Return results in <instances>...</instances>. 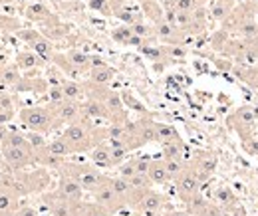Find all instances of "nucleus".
<instances>
[{
  "label": "nucleus",
  "instance_id": "nucleus-34",
  "mask_svg": "<svg viewBox=\"0 0 258 216\" xmlns=\"http://www.w3.org/2000/svg\"><path fill=\"white\" fill-rule=\"evenodd\" d=\"M236 74L240 76V80L246 86H250L258 93V67H254V65H242L240 69H236Z\"/></svg>",
  "mask_w": 258,
  "mask_h": 216
},
{
  "label": "nucleus",
  "instance_id": "nucleus-35",
  "mask_svg": "<svg viewBox=\"0 0 258 216\" xmlns=\"http://www.w3.org/2000/svg\"><path fill=\"white\" fill-rule=\"evenodd\" d=\"M119 93H121L123 105H125L127 109H133V111H135V113H139L141 117H143V115H149V109H147V107H145V105H143V103H141V101H139V99H137L131 92H119Z\"/></svg>",
  "mask_w": 258,
  "mask_h": 216
},
{
  "label": "nucleus",
  "instance_id": "nucleus-28",
  "mask_svg": "<svg viewBox=\"0 0 258 216\" xmlns=\"http://www.w3.org/2000/svg\"><path fill=\"white\" fill-rule=\"evenodd\" d=\"M0 145L22 147V149L32 151V147H30V143H28V137H26V131L22 133V131H18V129H8V133H6V137L2 139V143H0Z\"/></svg>",
  "mask_w": 258,
  "mask_h": 216
},
{
  "label": "nucleus",
  "instance_id": "nucleus-49",
  "mask_svg": "<svg viewBox=\"0 0 258 216\" xmlns=\"http://www.w3.org/2000/svg\"><path fill=\"white\" fill-rule=\"evenodd\" d=\"M12 216H42V214H40V210H38L36 206H30V204H24V206H22V204H20L18 210Z\"/></svg>",
  "mask_w": 258,
  "mask_h": 216
},
{
  "label": "nucleus",
  "instance_id": "nucleus-53",
  "mask_svg": "<svg viewBox=\"0 0 258 216\" xmlns=\"http://www.w3.org/2000/svg\"><path fill=\"white\" fill-rule=\"evenodd\" d=\"M2 50H4V48H2V46H0V56H2Z\"/></svg>",
  "mask_w": 258,
  "mask_h": 216
},
{
  "label": "nucleus",
  "instance_id": "nucleus-43",
  "mask_svg": "<svg viewBox=\"0 0 258 216\" xmlns=\"http://www.w3.org/2000/svg\"><path fill=\"white\" fill-rule=\"evenodd\" d=\"M113 16H117V18H119V20H121L123 24H129V26H131L133 22H137V20H141V16H139V14H135V12H133L131 8H127V6H123V8H119V10H117V12L113 14Z\"/></svg>",
  "mask_w": 258,
  "mask_h": 216
},
{
  "label": "nucleus",
  "instance_id": "nucleus-50",
  "mask_svg": "<svg viewBox=\"0 0 258 216\" xmlns=\"http://www.w3.org/2000/svg\"><path fill=\"white\" fill-rule=\"evenodd\" d=\"M167 216H191L187 210H171V212H167Z\"/></svg>",
  "mask_w": 258,
  "mask_h": 216
},
{
  "label": "nucleus",
  "instance_id": "nucleus-15",
  "mask_svg": "<svg viewBox=\"0 0 258 216\" xmlns=\"http://www.w3.org/2000/svg\"><path fill=\"white\" fill-rule=\"evenodd\" d=\"M165 202H167V198L163 196L159 190L147 188V190L143 192V196L139 198V202H137L135 208L141 210V212H145L147 216H157L163 208H165Z\"/></svg>",
  "mask_w": 258,
  "mask_h": 216
},
{
  "label": "nucleus",
  "instance_id": "nucleus-46",
  "mask_svg": "<svg viewBox=\"0 0 258 216\" xmlns=\"http://www.w3.org/2000/svg\"><path fill=\"white\" fill-rule=\"evenodd\" d=\"M226 214H228V212H226L221 204H217V202H209V204L201 210V214L199 216H226Z\"/></svg>",
  "mask_w": 258,
  "mask_h": 216
},
{
  "label": "nucleus",
  "instance_id": "nucleus-32",
  "mask_svg": "<svg viewBox=\"0 0 258 216\" xmlns=\"http://www.w3.org/2000/svg\"><path fill=\"white\" fill-rule=\"evenodd\" d=\"M46 149H48L52 155H56V157H62V159H66V157L72 155V149H70V145L66 143V139L62 137V135H60V137H54L52 141H48Z\"/></svg>",
  "mask_w": 258,
  "mask_h": 216
},
{
  "label": "nucleus",
  "instance_id": "nucleus-13",
  "mask_svg": "<svg viewBox=\"0 0 258 216\" xmlns=\"http://www.w3.org/2000/svg\"><path fill=\"white\" fill-rule=\"evenodd\" d=\"M52 107H54V115H56L58 125H70L84 117L82 115V101H76V99H64L62 103L52 105Z\"/></svg>",
  "mask_w": 258,
  "mask_h": 216
},
{
  "label": "nucleus",
  "instance_id": "nucleus-19",
  "mask_svg": "<svg viewBox=\"0 0 258 216\" xmlns=\"http://www.w3.org/2000/svg\"><path fill=\"white\" fill-rule=\"evenodd\" d=\"M16 65H18V69L22 71V74H30V71H36L38 67H42L44 62H42V58L32 52L30 48H26V50H20L18 54H16Z\"/></svg>",
  "mask_w": 258,
  "mask_h": 216
},
{
  "label": "nucleus",
  "instance_id": "nucleus-16",
  "mask_svg": "<svg viewBox=\"0 0 258 216\" xmlns=\"http://www.w3.org/2000/svg\"><path fill=\"white\" fill-rule=\"evenodd\" d=\"M153 34H155L157 40H161L169 46H179L185 40V32L179 30L175 24H171V22H167L163 18L153 24Z\"/></svg>",
  "mask_w": 258,
  "mask_h": 216
},
{
  "label": "nucleus",
  "instance_id": "nucleus-38",
  "mask_svg": "<svg viewBox=\"0 0 258 216\" xmlns=\"http://www.w3.org/2000/svg\"><path fill=\"white\" fill-rule=\"evenodd\" d=\"M139 50H141L143 56H147L149 60H153L155 63H159L161 60H167V58H169L167 48H155V46H147V44H143Z\"/></svg>",
  "mask_w": 258,
  "mask_h": 216
},
{
  "label": "nucleus",
  "instance_id": "nucleus-4",
  "mask_svg": "<svg viewBox=\"0 0 258 216\" xmlns=\"http://www.w3.org/2000/svg\"><path fill=\"white\" fill-rule=\"evenodd\" d=\"M12 185L20 192V196L32 194V192H42L50 185V177L46 169H36V171H18L10 175Z\"/></svg>",
  "mask_w": 258,
  "mask_h": 216
},
{
  "label": "nucleus",
  "instance_id": "nucleus-44",
  "mask_svg": "<svg viewBox=\"0 0 258 216\" xmlns=\"http://www.w3.org/2000/svg\"><path fill=\"white\" fill-rule=\"evenodd\" d=\"M66 97H64V92H62V88H60V84H52L50 88H48V103L50 105H58V103H62Z\"/></svg>",
  "mask_w": 258,
  "mask_h": 216
},
{
  "label": "nucleus",
  "instance_id": "nucleus-48",
  "mask_svg": "<svg viewBox=\"0 0 258 216\" xmlns=\"http://www.w3.org/2000/svg\"><path fill=\"white\" fill-rule=\"evenodd\" d=\"M149 165H151V157H135V169H137V173L147 175Z\"/></svg>",
  "mask_w": 258,
  "mask_h": 216
},
{
  "label": "nucleus",
  "instance_id": "nucleus-33",
  "mask_svg": "<svg viewBox=\"0 0 258 216\" xmlns=\"http://www.w3.org/2000/svg\"><path fill=\"white\" fill-rule=\"evenodd\" d=\"M215 200H217V204H221L225 210H228L230 206L236 204V196H234V192H232L228 186H219V188L215 190Z\"/></svg>",
  "mask_w": 258,
  "mask_h": 216
},
{
  "label": "nucleus",
  "instance_id": "nucleus-12",
  "mask_svg": "<svg viewBox=\"0 0 258 216\" xmlns=\"http://www.w3.org/2000/svg\"><path fill=\"white\" fill-rule=\"evenodd\" d=\"M82 115L90 121H107L111 123V115L105 107V103L96 95H86L82 99Z\"/></svg>",
  "mask_w": 258,
  "mask_h": 216
},
{
  "label": "nucleus",
  "instance_id": "nucleus-25",
  "mask_svg": "<svg viewBox=\"0 0 258 216\" xmlns=\"http://www.w3.org/2000/svg\"><path fill=\"white\" fill-rule=\"evenodd\" d=\"M60 88H62V92H64L66 99L82 101V99L86 97V86L80 84V82H76L74 78H64V80L60 82Z\"/></svg>",
  "mask_w": 258,
  "mask_h": 216
},
{
  "label": "nucleus",
  "instance_id": "nucleus-30",
  "mask_svg": "<svg viewBox=\"0 0 258 216\" xmlns=\"http://www.w3.org/2000/svg\"><path fill=\"white\" fill-rule=\"evenodd\" d=\"M161 155L163 159H181L183 161V155H185V143H183V139L161 143Z\"/></svg>",
  "mask_w": 258,
  "mask_h": 216
},
{
  "label": "nucleus",
  "instance_id": "nucleus-14",
  "mask_svg": "<svg viewBox=\"0 0 258 216\" xmlns=\"http://www.w3.org/2000/svg\"><path fill=\"white\" fill-rule=\"evenodd\" d=\"M56 192H58L62 198L70 200V202H82V200H84V194H86L84 186L80 185L74 177H70V175H66V173H60V177H58Z\"/></svg>",
  "mask_w": 258,
  "mask_h": 216
},
{
  "label": "nucleus",
  "instance_id": "nucleus-45",
  "mask_svg": "<svg viewBox=\"0 0 258 216\" xmlns=\"http://www.w3.org/2000/svg\"><path fill=\"white\" fill-rule=\"evenodd\" d=\"M90 8L103 16H113V8H111L109 0H90Z\"/></svg>",
  "mask_w": 258,
  "mask_h": 216
},
{
  "label": "nucleus",
  "instance_id": "nucleus-51",
  "mask_svg": "<svg viewBox=\"0 0 258 216\" xmlns=\"http://www.w3.org/2000/svg\"><path fill=\"white\" fill-rule=\"evenodd\" d=\"M6 133H8V129H6V125H0V143H2V139L6 137Z\"/></svg>",
  "mask_w": 258,
  "mask_h": 216
},
{
  "label": "nucleus",
  "instance_id": "nucleus-41",
  "mask_svg": "<svg viewBox=\"0 0 258 216\" xmlns=\"http://www.w3.org/2000/svg\"><path fill=\"white\" fill-rule=\"evenodd\" d=\"M22 28L20 20L14 18V16H6V14H0V30L2 32H18Z\"/></svg>",
  "mask_w": 258,
  "mask_h": 216
},
{
  "label": "nucleus",
  "instance_id": "nucleus-47",
  "mask_svg": "<svg viewBox=\"0 0 258 216\" xmlns=\"http://www.w3.org/2000/svg\"><path fill=\"white\" fill-rule=\"evenodd\" d=\"M242 149L250 155V157H256L258 159V139L252 137V135L246 137V139H242Z\"/></svg>",
  "mask_w": 258,
  "mask_h": 216
},
{
  "label": "nucleus",
  "instance_id": "nucleus-36",
  "mask_svg": "<svg viewBox=\"0 0 258 216\" xmlns=\"http://www.w3.org/2000/svg\"><path fill=\"white\" fill-rule=\"evenodd\" d=\"M80 216H115L111 210L103 208L97 202H82L80 204Z\"/></svg>",
  "mask_w": 258,
  "mask_h": 216
},
{
  "label": "nucleus",
  "instance_id": "nucleus-31",
  "mask_svg": "<svg viewBox=\"0 0 258 216\" xmlns=\"http://www.w3.org/2000/svg\"><path fill=\"white\" fill-rule=\"evenodd\" d=\"M236 34H240L242 40L246 42H254L258 38V22L250 16V18H244L238 26H236Z\"/></svg>",
  "mask_w": 258,
  "mask_h": 216
},
{
  "label": "nucleus",
  "instance_id": "nucleus-27",
  "mask_svg": "<svg viewBox=\"0 0 258 216\" xmlns=\"http://www.w3.org/2000/svg\"><path fill=\"white\" fill-rule=\"evenodd\" d=\"M16 115V109H14V101H12V95L6 92V90H0V125L10 123Z\"/></svg>",
  "mask_w": 258,
  "mask_h": 216
},
{
  "label": "nucleus",
  "instance_id": "nucleus-26",
  "mask_svg": "<svg viewBox=\"0 0 258 216\" xmlns=\"http://www.w3.org/2000/svg\"><path fill=\"white\" fill-rule=\"evenodd\" d=\"M232 8H234V2L230 0H213L209 6V16L217 22H225L228 14L232 12Z\"/></svg>",
  "mask_w": 258,
  "mask_h": 216
},
{
  "label": "nucleus",
  "instance_id": "nucleus-42",
  "mask_svg": "<svg viewBox=\"0 0 258 216\" xmlns=\"http://www.w3.org/2000/svg\"><path fill=\"white\" fill-rule=\"evenodd\" d=\"M131 30H133V34H135V36H139L141 40H147V38L155 36V34H153V26L145 24L143 20H137V22H133V24H131Z\"/></svg>",
  "mask_w": 258,
  "mask_h": 216
},
{
  "label": "nucleus",
  "instance_id": "nucleus-39",
  "mask_svg": "<svg viewBox=\"0 0 258 216\" xmlns=\"http://www.w3.org/2000/svg\"><path fill=\"white\" fill-rule=\"evenodd\" d=\"M163 161H165V167H167V173H169L171 181H175L183 173V169L187 167L185 161H181V159H163Z\"/></svg>",
  "mask_w": 258,
  "mask_h": 216
},
{
  "label": "nucleus",
  "instance_id": "nucleus-29",
  "mask_svg": "<svg viewBox=\"0 0 258 216\" xmlns=\"http://www.w3.org/2000/svg\"><path fill=\"white\" fill-rule=\"evenodd\" d=\"M181 139L179 131L169 123H163V121H155V141L161 145L165 141H177Z\"/></svg>",
  "mask_w": 258,
  "mask_h": 216
},
{
  "label": "nucleus",
  "instance_id": "nucleus-8",
  "mask_svg": "<svg viewBox=\"0 0 258 216\" xmlns=\"http://www.w3.org/2000/svg\"><path fill=\"white\" fill-rule=\"evenodd\" d=\"M201 179L197 177V173H195V169L191 165H187L185 169H183V173L175 179V190H177V196L183 200V202H187L189 198H193L195 194H199L201 192Z\"/></svg>",
  "mask_w": 258,
  "mask_h": 216
},
{
  "label": "nucleus",
  "instance_id": "nucleus-5",
  "mask_svg": "<svg viewBox=\"0 0 258 216\" xmlns=\"http://www.w3.org/2000/svg\"><path fill=\"white\" fill-rule=\"evenodd\" d=\"M16 36H18V40H22L26 44V48L36 52L44 63H50L54 60V56H56L54 44L44 32H40L38 28H20L16 32Z\"/></svg>",
  "mask_w": 258,
  "mask_h": 216
},
{
  "label": "nucleus",
  "instance_id": "nucleus-11",
  "mask_svg": "<svg viewBox=\"0 0 258 216\" xmlns=\"http://www.w3.org/2000/svg\"><path fill=\"white\" fill-rule=\"evenodd\" d=\"M24 18L30 20V22H34V24L44 26L46 30H48V28H54V26L60 24L58 18L50 12V8H48L46 4H42V2H32V4H28V6L24 8Z\"/></svg>",
  "mask_w": 258,
  "mask_h": 216
},
{
  "label": "nucleus",
  "instance_id": "nucleus-21",
  "mask_svg": "<svg viewBox=\"0 0 258 216\" xmlns=\"http://www.w3.org/2000/svg\"><path fill=\"white\" fill-rule=\"evenodd\" d=\"M111 40L117 42V44H121V46H137V48H141L145 44V40H141L139 36L133 34L129 24H121V26L113 28L111 30Z\"/></svg>",
  "mask_w": 258,
  "mask_h": 216
},
{
  "label": "nucleus",
  "instance_id": "nucleus-40",
  "mask_svg": "<svg viewBox=\"0 0 258 216\" xmlns=\"http://www.w3.org/2000/svg\"><path fill=\"white\" fill-rule=\"evenodd\" d=\"M115 169H117V175H119V177H123V179H127L129 181L133 175H137V169H135V157H133V159H129L127 157V159H125L121 165H117Z\"/></svg>",
  "mask_w": 258,
  "mask_h": 216
},
{
  "label": "nucleus",
  "instance_id": "nucleus-20",
  "mask_svg": "<svg viewBox=\"0 0 258 216\" xmlns=\"http://www.w3.org/2000/svg\"><path fill=\"white\" fill-rule=\"evenodd\" d=\"M117 76L115 67H111L109 63H103V65H96L88 71V80L90 84L94 86H109L113 82V78Z\"/></svg>",
  "mask_w": 258,
  "mask_h": 216
},
{
  "label": "nucleus",
  "instance_id": "nucleus-18",
  "mask_svg": "<svg viewBox=\"0 0 258 216\" xmlns=\"http://www.w3.org/2000/svg\"><path fill=\"white\" fill-rule=\"evenodd\" d=\"M90 163L105 171V169H113V163H111V153H109V143L107 141H101L97 143L96 147L90 149Z\"/></svg>",
  "mask_w": 258,
  "mask_h": 216
},
{
  "label": "nucleus",
  "instance_id": "nucleus-9",
  "mask_svg": "<svg viewBox=\"0 0 258 216\" xmlns=\"http://www.w3.org/2000/svg\"><path fill=\"white\" fill-rule=\"evenodd\" d=\"M92 194H94V202L101 204V206L107 208V210H111L113 214H115L119 208L125 206V202L117 196V192H115V190L111 188V185H109V177H105L103 183L97 186Z\"/></svg>",
  "mask_w": 258,
  "mask_h": 216
},
{
  "label": "nucleus",
  "instance_id": "nucleus-37",
  "mask_svg": "<svg viewBox=\"0 0 258 216\" xmlns=\"http://www.w3.org/2000/svg\"><path fill=\"white\" fill-rule=\"evenodd\" d=\"M26 137H28V143H30V147H32L34 157H36V153L44 151V149H46V145H48V139H46V135H44V133H38V131H26Z\"/></svg>",
  "mask_w": 258,
  "mask_h": 216
},
{
  "label": "nucleus",
  "instance_id": "nucleus-1",
  "mask_svg": "<svg viewBox=\"0 0 258 216\" xmlns=\"http://www.w3.org/2000/svg\"><path fill=\"white\" fill-rule=\"evenodd\" d=\"M62 137L66 139V143L70 145L72 155L76 153H86L92 147H96L97 143L105 141V129L96 127L90 119L82 117L80 121H74L70 125H64Z\"/></svg>",
  "mask_w": 258,
  "mask_h": 216
},
{
  "label": "nucleus",
  "instance_id": "nucleus-7",
  "mask_svg": "<svg viewBox=\"0 0 258 216\" xmlns=\"http://www.w3.org/2000/svg\"><path fill=\"white\" fill-rule=\"evenodd\" d=\"M0 153L4 159V167L10 169V173L26 171L28 167L36 165L34 151L22 149V147H10V145H0Z\"/></svg>",
  "mask_w": 258,
  "mask_h": 216
},
{
  "label": "nucleus",
  "instance_id": "nucleus-10",
  "mask_svg": "<svg viewBox=\"0 0 258 216\" xmlns=\"http://www.w3.org/2000/svg\"><path fill=\"white\" fill-rule=\"evenodd\" d=\"M20 206V192L10 179H0V216H12Z\"/></svg>",
  "mask_w": 258,
  "mask_h": 216
},
{
  "label": "nucleus",
  "instance_id": "nucleus-6",
  "mask_svg": "<svg viewBox=\"0 0 258 216\" xmlns=\"http://www.w3.org/2000/svg\"><path fill=\"white\" fill-rule=\"evenodd\" d=\"M226 125L242 139L250 137L254 133V127H256V111L250 107V105H242L238 107L234 113H230L226 117Z\"/></svg>",
  "mask_w": 258,
  "mask_h": 216
},
{
  "label": "nucleus",
  "instance_id": "nucleus-17",
  "mask_svg": "<svg viewBox=\"0 0 258 216\" xmlns=\"http://www.w3.org/2000/svg\"><path fill=\"white\" fill-rule=\"evenodd\" d=\"M189 165L195 169V173H197V177L201 179V183H205V181H209V179L215 175V171H217V157L213 153H199L193 159V163H189Z\"/></svg>",
  "mask_w": 258,
  "mask_h": 216
},
{
  "label": "nucleus",
  "instance_id": "nucleus-23",
  "mask_svg": "<svg viewBox=\"0 0 258 216\" xmlns=\"http://www.w3.org/2000/svg\"><path fill=\"white\" fill-rule=\"evenodd\" d=\"M66 58H68V62L72 63V67L78 74H88L92 69V56L86 54V52H82V50L72 48V50L66 52Z\"/></svg>",
  "mask_w": 258,
  "mask_h": 216
},
{
  "label": "nucleus",
  "instance_id": "nucleus-22",
  "mask_svg": "<svg viewBox=\"0 0 258 216\" xmlns=\"http://www.w3.org/2000/svg\"><path fill=\"white\" fill-rule=\"evenodd\" d=\"M147 177L151 181L153 186H165L171 179H169V173H167V167H165V161L161 159H151V165H149V171H147Z\"/></svg>",
  "mask_w": 258,
  "mask_h": 216
},
{
  "label": "nucleus",
  "instance_id": "nucleus-3",
  "mask_svg": "<svg viewBox=\"0 0 258 216\" xmlns=\"http://www.w3.org/2000/svg\"><path fill=\"white\" fill-rule=\"evenodd\" d=\"M58 173H66L70 177H74L80 185L84 186V190L94 192L97 186L103 183L105 175L101 173V169L94 167L92 163H74V161H64V165L58 169Z\"/></svg>",
  "mask_w": 258,
  "mask_h": 216
},
{
  "label": "nucleus",
  "instance_id": "nucleus-52",
  "mask_svg": "<svg viewBox=\"0 0 258 216\" xmlns=\"http://www.w3.org/2000/svg\"><path fill=\"white\" fill-rule=\"evenodd\" d=\"M16 0H0V6H10V4H14Z\"/></svg>",
  "mask_w": 258,
  "mask_h": 216
},
{
  "label": "nucleus",
  "instance_id": "nucleus-24",
  "mask_svg": "<svg viewBox=\"0 0 258 216\" xmlns=\"http://www.w3.org/2000/svg\"><path fill=\"white\" fill-rule=\"evenodd\" d=\"M22 80V71L16 63H0V82L2 90H12Z\"/></svg>",
  "mask_w": 258,
  "mask_h": 216
},
{
  "label": "nucleus",
  "instance_id": "nucleus-2",
  "mask_svg": "<svg viewBox=\"0 0 258 216\" xmlns=\"http://www.w3.org/2000/svg\"><path fill=\"white\" fill-rule=\"evenodd\" d=\"M18 121L26 131H38V133H50L54 127H58L54 107L48 105H28L18 111Z\"/></svg>",
  "mask_w": 258,
  "mask_h": 216
}]
</instances>
